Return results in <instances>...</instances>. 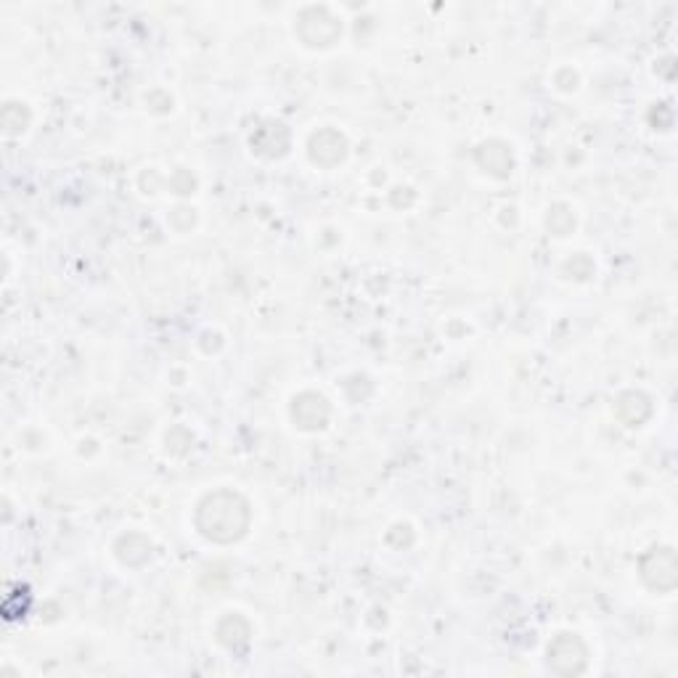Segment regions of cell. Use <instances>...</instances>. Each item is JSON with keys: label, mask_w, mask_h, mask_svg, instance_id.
<instances>
[{"label": "cell", "mask_w": 678, "mask_h": 678, "mask_svg": "<svg viewBox=\"0 0 678 678\" xmlns=\"http://www.w3.org/2000/svg\"><path fill=\"white\" fill-rule=\"evenodd\" d=\"M196 525L202 530L204 538L218 543H231L242 538L249 525V509L236 493H215L207 496L199 506Z\"/></svg>", "instance_id": "obj_1"}, {"label": "cell", "mask_w": 678, "mask_h": 678, "mask_svg": "<svg viewBox=\"0 0 678 678\" xmlns=\"http://www.w3.org/2000/svg\"><path fill=\"white\" fill-rule=\"evenodd\" d=\"M549 668L559 676H575L586 668V647L575 636H559L549 647Z\"/></svg>", "instance_id": "obj_2"}, {"label": "cell", "mask_w": 678, "mask_h": 678, "mask_svg": "<svg viewBox=\"0 0 678 678\" xmlns=\"http://www.w3.org/2000/svg\"><path fill=\"white\" fill-rule=\"evenodd\" d=\"M644 581L657 591H671L676 586V554L673 549H652L641 562Z\"/></svg>", "instance_id": "obj_3"}]
</instances>
